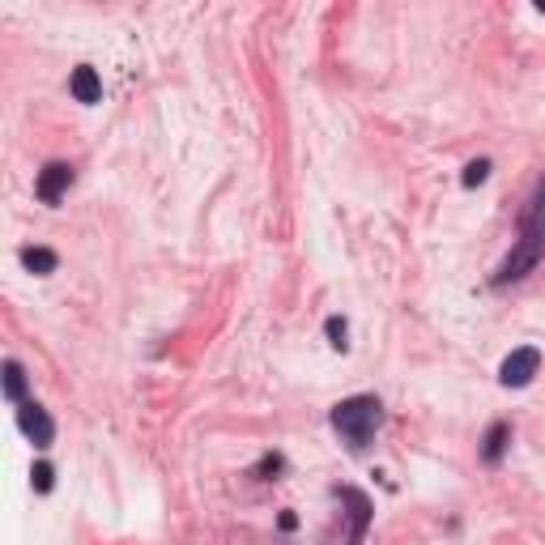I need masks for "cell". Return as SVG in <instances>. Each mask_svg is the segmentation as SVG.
<instances>
[{"label":"cell","mask_w":545,"mask_h":545,"mask_svg":"<svg viewBox=\"0 0 545 545\" xmlns=\"http://www.w3.org/2000/svg\"><path fill=\"white\" fill-rule=\"evenodd\" d=\"M541 256H545V180L537 183V192H532L529 209H524V218H519V239H516V247H511V256L494 272V286L519 282L524 272L537 269Z\"/></svg>","instance_id":"obj_1"},{"label":"cell","mask_w":545,"mask_h":545,"mask_svg":"<svg viewBox=\"0 0 545 545\" xmlns=\"http://www.w3.org/2000/svg\"><path fill=\"white\" fill-rule=\"evenodd\" d=\"M379 422H384V409H379L375 396H350V401H341L333 409V427L350 447H366L371 435L379 430Z\"/></svg>","instance_id":"obj_2"},{"label":"cell","mask_w":545,"mask_h":545,"mask_svg":"<svg viewBox=\"0 0 545 545\" xmlns=\"http://www.w3.org/2000/svg\"><path fill=\"white\" fill-rule=\"evenodd\" d=\"M537 371H541V350L524 345V350H511L503 358V366H499V384H503V388H524V384H532Z\"/></svg>","instance_id":"obj_3"},{"label":"cell","mask_w":545,"mask_h":545,"mask_svg":"<svg viewBox=\"0 0 545 545\" xmlns=\"http://www.w3.org/2000/svg\"><path fill=\"white\" fill-rule=\"evenodd\" d=\"M17 427L26 430V439L35 443V447H52L56 427H52V417H47V409H43V405H35V401L17 405Z\"/></svg>","instance_id":"obj_4"},{"label":"cell","mask_w":545,"mask_h":545,"mask_svg":"<svg viewBox=\"0 0 545 545\" xmlns=\"http://www.w3.org/2000/svg\"><path fill=\"white\" fill-rule=\"evenodd\" d=\"M68 183H73V167H68V162H47V167L39 170V188H35V192H39L43 205H56V201L68 192Z\"/></svg>","instance_id":"obj_5"},{"label":"cell","mask_w":545,"mask_h":545,"mask_svg":"<svg viewBox=\"0 0 545 545\" xmlns=\"http://www.w3.org/2000/svg\"><path fill=\"white\" fill-rule=\"evenodd\" d=\"M341 499L354 507V532H350V545H363L366 537V524H371V499H366L363 490H354V486H341Z\"/></svg>","instance_id":"obj_6"},{"label":"cell","mask_w":545,"mask_h":545,"mask_svg":"<svg viewBox=\"0 0 545 545\" xmlns=\"http://www.w3.org/2000/svg\"><path fill=\"white\" fill-rule=\"evenodd\" d=\"M68 90H73V98L77 103H98L103 98V81H98V73H94L90 65H81V68H73V81H68Z\"/></svg>","instance_id":"obj_7"},{"label":"cell","mask_w":545,"mask_h":545,"mask_svg":"<svg viewBox=\"0 0 545 545\" xmlns=\"http://www.w3.org/2000/svg\"><path fill=\"white\" fill-rule=\"evenodd\" d=\"M507 443H511V422H494L490 435H486V447H481V460H486V465H499L507 452Z\"/></svg>","instance_id":"obj_8"},{"label":"cell","mask_w":545,"mask_h":545,"mask_svg":"<svg viewBox=\"0 0 545 545\" xmlns=\"http://www.w3.org/2000/svg\"><path fill=\"white\" fill-rule=\"evenodd\" d=\"M22 264H26L30 272L47 277V272H56V264H60V260H56V252H47V247H26V252H22Z\"/></svg>","instance_id":"obj_9"},{"label":"cell","mask_w":545,"mask_h":545,"mask_svg":"<svg viewBox=\"0 0 545 545\" xmlns=\"http://www.w3.org/2000/svg\"><path fill=\"white\" fill-rule=\"evenodd\" d=\"M5 396L14 405H22L26 401V371L17 363H5Z\"/></svg>","instance_id":"obj_10"},{"label":"cell","mask_w":545,"mask_h":545,"mask_svg":"<svg viewBox=\"0 0 545 545\" xmlns=\"http://www.w3.org/2000/svg\"><path fill=\"white\" fill-rule=\"evenodd\" d=\"M324 333H328V345H333V350H345V333H350V328H345V320H341V315H333V320H328Z\"/></svg>","instance_id":"obj_11"},{"label":"cell","mask_w":545,"mask_h":545,"mask_svg":"<svg viewBox=\"0 0 545 545\" xmlns=\"http://www.w3.org/2000/svg\"><path fill=\"white\" fill-rule=\"evenodd\" d=\"M486 175H490V162H486V158L468 162V167H465V188H478V183H486Z\"/></svg>","instance_id":"obj_12"},{"label":"cell","mask_w":545,"mask_h":545,"mask_svg":"<svg viewBox=\"0 0 545 545\" xmlns=\"http://www.w3.org/2000/svg\"><path fill=\"white\" fill-rule=\"evenodd\" d=\"M30 478H35V490L39 494H47L56 486V473H52V465H35V473H30Z\"/></svg>","instance_id":"obj_13"},{"label":"cell","mask_w":545,"mask_h":545,"mask_svg":"<svg viewBox=\"0 0 545 545\" xmlns=\"http://www.w3.org/2000/svg\"><path fill=\"white\" fill-rule=\"evenodd\" d=\"M256 473H260V478H269V473H282V456H264Z\"/></svg>","instance_id":"obj_14"}]
</instances>
